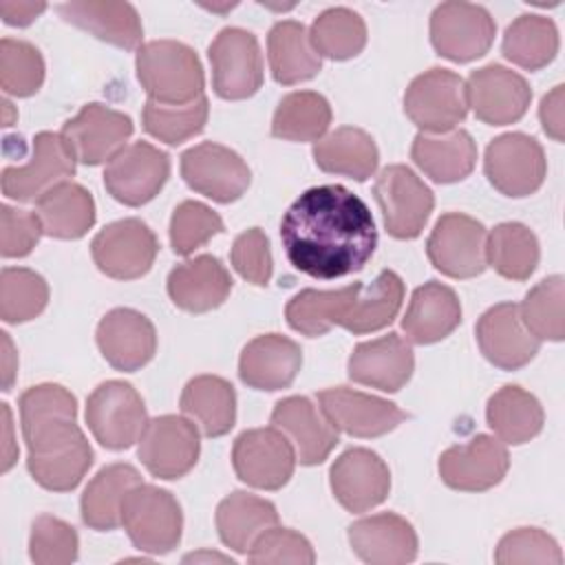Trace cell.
Masks as SVG:
<instances>
[{
    "instance_id": "cell-1",
    "label": "cell",
    "mask_w": 565,
    "mask_h": 565,
    "mask_svg": "<svg viewBox=\"0 0 565 565\" xmlns=\"http://www.w3.org/2000/svg\"><path fill=\"white\" fill-rule=\"evenodd\" d=\"M280 241L294 269L333 280L364 269L377 247V230L358 194L344 185H318L289 205Z\"/></svg>"
},
{
    "instance_id": "cell-2",
    "label": "cell",
    "mask_w": 565,
    "mask_h": 565,
    "mask_svg": "<svg viewBox=\"0 0 565 565\" xmlns=\"http://www.w3.org/2000/svg\"><path fill=\"white\" fill-rule=\"evenodd\" d=\"M26 468L53 492L79 486L93 466V448L77 426V399L60 384H38L20 395Z\"/></svg>"
},
{
    "instance_id": "cell-3",
    "label": "cell",
    "mask_w": 565,
    "mask_h": 565,
    "mask_svg": "<svg viewBox=\"0 0 565 565\" xmlns=\"http://www.w3.org/2000/svg\"><path fill=\"white\" fill-rule=\"evenodd\" d=\"M137 79L150 102L183 106L203 97V66L183 42L152 40L137 49Z\"/></svg>"
},
{
    "instance_id": "cell-4",
    "label": "cell",
    "mask_w": 565,
    "mask_h": 565,
    "mask_svg": "<svg viewBox=\"0 0 565 565\" xmlns=\"http://www.w3.org/2000/svg\"><path fill=\"white\" fill-rule=\"evenodd\" d=\"M121 525L137 550L168 554L181 541L183 512L172 492L137 483L124 497Z\"/></svg>"
},
{
    "instance_id": "cell-5",
    "label": "cell",
    "mask_w": 565,
    "mask_h": 565,
    "mask_svg": "<svg viewBox=\"0 0 565 565\" xmlns=\"http://www.w3.org/2000/svg\"><path fill=\"white\" fill-rule=\"evenodd\" d=\"M404 113L426 135L450 132L468 115L466 82L448 68L424 71L404 93Z\"/></svg>"
},
{
    "instance_id": "cell-6",
    "label": "cell",
    "mask_w": 565,
    "mask_h": 565,
    "mask_svg": "<svg viewBox=\"0 0 565 565\" xmlns=\"http://www.w3.org/2000/svg\"><path fill=\"white\" fill-rule=\"evenodd\" d=\"M86 424L104 448L126 450L139 441L148 424V413L132 384L108 380L88 395Z\"/></svg>"
},
{
    "instance_id": "cell-7",
    "label": "cell",
    "mask_w": 565,
    "mask_h": 565,
    "mask_svg": "<svg viewBox=\"0 0 565 565\" xmlns=\"http://www.w3.org/2000/svg\"><path fill=\"white\" fill-rule=\"evenodd\" d=\"M384 227L393 238H417L430 218L435 196L430 188L406 166H386L373 185Z\"/></svg>"
},
{
    "instance_id": "cell-8",
    "label": "cell",
    "mask_w": 565,
    "mask_h": 565,
    "mask_svg": "<svg viewBox=\"0 0 565 565\" xmlns=\"http://www.w3.org/2000/svg\"><path fill=\"white\" fill-rule=\"evenodd\" d=\"M483 170L494 190L505 196L521 199L534 194L543 185L547 161L534 137L505 132L488 143Z\"/></svg>"
},
{
    "instance_id": "cell-9",
    "label": "cell",
    "mask_w": 565,
    "mask_h": 565,
    "mask_svg": "<svg viewBox=\"0 0 565 565\" xmlns=\"http://www.w3.org/2000/svg\"><path fill=\"white\" fill-rule=\"evenodd\" d=\"M207 57L218 97L238 102L263 86V55L254 33L238 26L221 29L207 49Z\"/></svg>"
},
{
    "instance_id": "cell-10",
    "label": "cell",
    "mask_w": 565,
    "mask_h": 565,
    "mask_svg": "<svg viewBox=\"0 0 565 565\" xmlns=\"http://www.w3.org/2000/svg\"><path fill=\"white\" fill-rule=\"evenodd\" d=\"M497 24L488 9L472 2H441L430 15V42L450 62H472L492 46Z\"/></svg>"
},
{
    "instance_id": "cell-11",
    "label": "cell",
    "mask_w": 565,
    "mask_h": 565,
    "mask_svg": "<svg viewBox=\"0 0 565 565\" xmlns=\"http://www.w3.org/2000/svg\"><path fill=\"white\" fill-rule=\"evenodd\" d=\"M486 227L461 212L441 214L435 223L426 254L435 269L448 278H475L486 269Z\"/></svg>"
},
{
    "instance_id": "cell-12",
    "label": "cell",
    "mask_w": 565,
    "mask_h": 565,
    "mask_svg": "<svg viewBox=\"0 0 565 565\" xmlns=\"http://www.w3.org/2000/svg\"><path fill=\"white\" fill-rule=\"evenodd\" d=\"M159 252L154 232L139 218H121L99 230L90 243L97 269L115 280H135L150 271Z\"/></svg>"
},
{
    "instance_id": "cell-13",
    "label": "cell",
    "mask_w": 565,
    "mask_h": 565,
    "mask_svg": "<svg viewBox=\"0 0 565 565\" xmlns=\"http://www.w3.org/2000/svg\"><path fill=\"white\" fill-rule=\"evenodd\" d=\"M236 477L258 490H280L294 475L296 450L276 428H252L236 437L232 448Z\"/></svg>"
},
{
    "instance_id": "cell-14",
    "label": "cell",
    "mask_w": 565,
    "mask_h": 565,
    "mask_svg": "<svg viewBox=\"0 0 565 565\" xmlns=\"http://www.w3.org/2000/svg\"><path fill=\"white\" fill-rule=\"evenodd\" d=\"M170 177V157L148 141L121 148L104 170L108 194L130 207L152 201Z\"/></svg>"
},
{
    "instance_id": "cell-15",
    "label": "cell",
    "mask_w": 565,
    "mask_h": 565,
    "mask_svg": "<svg viewBox=\"0 0 565 565\" xmlns=\"http://www.w3.org/2000/svg\"><path fill=\"white\" fill-rule=\"evenodd\" d=\"M201 441L196 426L179 415H161L148 419L137 455L146 470L159 479H181L185 477L199 459Z\"/></svg>"
},
{
    "instance_id": "cell-16",
    "label": "cell",
    "mask_w": 565,
    "mask_h": 565,
    "mask_svg": "<svg viewBox=\"0 0 565 565\" xmlns=\"http://www.w3.org/2000/svg\"><path fill=\"white\" fill-rule=\"evenodd\" d=\"M181 177L194 192L216 203L241 199L252 181L243 157L214 141H203L181 154Z\"/></svg>"
},
{
    "instance_id": "cell-17",
    "label": "cell",
    "mask_w": 565,
    "mask_h": 565,
    "mask_svg": "<svg viewBox=\"0 0 565 565\" xmlns=\"http://www.w3.org/2000/svg\"><path fill=\"white\" fill-rule=\"evenodd\" d=\"M75 154L57 132H38L33 154L24 166H7L2 170V192L13 201H38L51 188L75 174Z\"/></svg>"
},
{
    "instance_id": "cell-18",
    "label": "cell",
    "mask_w": 565,
    "mask_h": 565,
    "mask_svg": "<svg viewBox=\"0 0 565 565\" xmlns=\"http://www.w3.org/2000/svg\"><path fill=\"white\" fill-rule=\"evenodd\" d=\"M466 97L479 121L488 126H508L525 115L532 90L525 77L516 71L501 64H488L470 73Z\"/></svg>"
},
{
    "instance_id": "cell-19",
    "label": "cell",
    "mask_w": 565,
    "mask_h": 565,
    "mask_svg": "<svg viewBox=\"0 0 565 565\" xmlns=\"http://www.w3.org/2000/svg\"><path fill=\"white\" fill-rule=\"evenodd\" d=\"M132 130L135 126L128 115L90 102L62 126L60 135L79 163L99 166L126 148Z\"/></svg>"
},
{
    "instance_id": "cell-20",
    "label": "cell",
    "mask_w": 565,
    "mask_h": 565,
    "mask_svg": "<svg viewBox=\"0 0 565 565\" xmlns=\"http://www.w3.org/2000/svg\"><path fill=\"white\" fill-rule=\"evenodd\" d=\"M318 404L335 430L360 439L382 437L408 417L397 404L347 386L320 391Z\"/></svg>"
},
{
    "instance_id": "cell-21",
    "label": "cell",
    "mask_w": 565,
    "mask_h": 565,
    "mask_svg": "<svg viewBox=\"0 0 565 565\" xmlns=\"http://www.w3.org/2000/svg\"><path fill=\"white\" fill-rule=\"evenodd\" d=\"M510 468V457L501 439L477 435L468 444L452 446L439 457L441 481L461 492H483L501 483Z\"/></svg>"
},
{
    "instance_id": "cell-22",
    "label": "cell",
    "mask_w": 565,
    "mask_h": 565,
    "mask_svg": "<svg viewBox=\"0 0 565 565\" xmlns=\"http://www.w3.org/2000/svg\"><path fill=\"white\" fill-rule=\"evenodd\" d=\"M331 490L349 512H366L391 492V472L384 459L369 448H349L331 466Z\"/></svg>"
},
{
    "instance_id": "cell-23",
    "label": "cell",
    "mask_w": 565,
    "mask_h": 565,
    "mask_svg": "<svg viewBox=\"0 0 565 565\" xmlns=\"http://www.w3.org/2000/svg\"><path fill=\"white\" fill-rule=\"evenodd\" d=\"M475 335L483 358L503 369L516 371L539 353L541 340L534 338L521 320L519 305L499 302L490 307L477 322Z\"/></svg>"
},
{
    "instance_id": "cell-24",
    "label": "cell",
    "mask_w": 565,
    "mask_h": 565,
    "mask_svg": "<svg viewBox=\"0 0 565 565\" xmlns=\"http://www.w3.org/2000/svg\"><path fill=\"white\" fill-rule=\"evenodd\" d=\"M97 347L113 369L132 373L154 358L157 331L143 313L117 307L99 320Z\"/></svg>"
},
{
    "instance_id": "cell-25",
    "label": "cell",
    "mask_w": 565,
    "mask_h": 565,
    "mask_svg": "<svg viewBox=\"0 0 565 565\" xmlns=\"http://www.w3.org/2000/svg\"><path fill=\"white\" fill-rule=\"evenodd\" d=\"M276 426L294 446L296 459L302 466L322 463L338 446V430L309 397L291 395L280 399L271 411Z\"/></svg>"
},
{
    "instance_id": "cell-26",
    "label": "cell",
    "mask_w": 565,
    "mask_h": 565,
    "mask_svg": "<svg viewBox=\"0 0 565 565\" xmlns=\"http://www.w3.org/2000/svg\"><path fill=\"white\" fill-rule=\"evenodd\" d=\"M413 369V349L397 333L360 342L349 358V377L384 393L399 391L411 380Z\"/></svg>"
},
{
    "instance_id": "cell-27",
    "label": "cell",
    "mask_w": 565,
    "mask_h": 565,
    "mask_svg": "<svg viewBox=\"0 0 565 565\" xmlns=\"http://www.w3.org/2000/svg\"><path fill=\"white\" fill-rule=\"evenodd\" d=\"M349 543L355 556L371 565H402L417 556V534L395 512H380L351 523Z\"/></svg>"
},
{
    "instance_id": "cell-28",
    "label": "cell",
    "mask_w": 565,
    "mask_h": 565,
    "mask_svg": "<svg viewBox=\"0 0 565 565\" xmlns=\"http://www.w3.org/2000/svg\"><path fill=\"white\" fill-rule=\"evenodd\" d=\"M302 366L300 347L280 333L249 340L238 360L241 380L256 391H280L291 386Z\"/></svg>"
},
{
    "instance_id": "cell-29",
    "label": "cell",
    "mask_w": 565,
    "mask_h": 565,
    "mask_svg": "<svg viewBox=\"0 0 565 565\" xmlns=\"http://www.w3.org/2000/svg\"><path fill=\"white\" fill-rule=\"evenodd\" d=\"M230 291L232 276L212 254L194 256L168 274L170 300L190 313H205L221 307Z\"/></svg>"
},
{
    "instance_id": "cell-30",
    "label": "cell",
    "mask_w": 565,
    "mask_h": 565,
    "mask_svg": "<svg viewBox=\"0 0 565 565\" xmlns=\"http://www.w3.org/2000/svg\"><path fill=\"white\" fill-rule=\"evenodd\" d=\"M57 13L68 24L126 51L137 49L143 38L141 18L128 2H64L57 7Z\"/></svg>"
},
{
    "instance_id": "cell-31",
    "label": "cell",
    "mask_w": 565,
    "mask_h": 565,
    "mask_svg": "<svg viewBox=\"0 0 565 565\" xmlns=\"http://www.w3.org/2000/svg\"><path fill=\"white\" fill-rule=\"evenodd\" d=\"M461 322L457 294L437 280H428L411 296L402 329L415 344H433L448 338Z\"/></svg>"
},
{
    "instance_id": "cell-32",
    "label": "cell",
    "mask_w": 565,
    "mask_h": 565,
    "mask_svg": "<svg viewBox=\"0 0 565 565\" xmlns=\"http://www.w3.org/2000/svg\"><path fill=\"white\" fill-rule=\"evenodd\" d=\"M411 159L433 181L457 183L472 172L477 163V143L463 128L444 135L417 132L411 146Z\"/></svg>"
},
{
    "instance_id": "cell-33",
    "label": "cell",
    "mask_w": 565,
    "mask_h": 565,
    "mask_svg": "<svg viewBox=\"0 0 565 565\" xmlns=\"http://www.w3.org/2000/svg\"><path fill=\"white\" fill-rule=\"evenodd\" d=\"M35 214L46 236L75 241L95 225V201L84 185L64 181L38 199Z\"/></svg>"
},
{
    "instance_id": "cell-34",
    "label": "cell",
    "mask_w": 565,
    "mask_h": 565,
    "mask_svg": "<svg viewBox=\"0 0 565 565\" xmlns=\"http://www.w3.org/2000/svg\"><path fill=\"white\" fill-rule=\"evenodd\" d=\"M313 161L322 172L366 181L377 168L380 152L366 130L342 126L316 141Z\"/></svg>"
},
{
    "instance_id": "cell-35",
    "label": "cell",
    "mask_w": 565,
    "mask_h": 565,
    "mask_svg": "<svg viewBox=\"0 0 565 565\" xmlns=\"http://www.w3.org/2000/svg\"><path fill=\"white\" fill-rule=\"evenodd\" d=\"M267 57L274 79L285 86L307 82L322 71V60L311 46L309 31L296 20H280L271 26Z\"/></svg>"
},
{
    "instance_id": "cell-36",
    "label": "cell",
    "mask_w": 565,
    "mask_h": 565,
    "mask_svg": "<svg viewBox=\"0 0 565 565\" xmlns=\"http://www.w3.org/2000/svg\"><path fill=\"white\" fill-rule=\"evenodd\" d=\"M271 525H278L276 505L243 490L227 494L216 508L218 536L238 554H247L254 541Z\"/></svg>"
},
{
    "instance_id": "cell-37",
    "label": "cell",
    "mask_w": 565,
    "mask_h": 565,
    "mask_svg": "<svg viewBox=\"0 0 565 565\" xmlns=\"http://www.w3.org/2000/svg\"><path fill=\"white\" fill-rule=\"evenodd\" d=\"M181 411L201 426L205 437H223L236 422L234 386L218 375H196L181 393Z\"/></svg>"
},
{
    "instance_id": "cell-38",
    "label": "cell",
    "mask_w": 565,
    "mask_h": 565,
    "mask_svg": "<svg viewBox=\"0 0 565 565\" xmlns=\"http://www.w3.org/2000/svg\"><path fill=\"white\" fill-rule=\"evenodd\" d=\"M137 483H141V475L130 463H110L102 468L82 494V521L97 532H110L121 525L124 497Z\"/></svg>"
},
{
    "instance_id": "cell-39",
    "label": "cell",
    "mask_w": 565,
    "mask_h": 565,
    "mask_svg": "<svg viewBox=\"0 0 565 565\" xmlns=\"http://www.w3.org/2000/svg\"><path fill=\"white\" fill-rule=\"evenodd\" d=\"M486 419L503 444L521 446L541 433L545 415L532 393L516 384H505L488 399Z\"/></svg>"
},
{
    "instance_id": "cell-40",
    "label": "cell",
    "mask_w": 565,
    "mask_h": 565,
    "mask_svg": "<svg viewBox=\"0 0 565 565\" xmlns=\"http://www.w3.org/2000/svg\"><path fill=\"white\" fill-rule=\"evenodd\" d=\"M404 300V282L393 269H382L371 285H362L347 309L340 327L355 333H373L388 327L399 313Z\"/></svg>"
},
{
    "instance_id": "cell-41",
    "label": "cell",
    "mask_w": 565,
    "mask_h": 565,
    "mask_svg": "<svg viewBox=\"0 0 565 565\" xmlns=\"http://www.w3.org/2000/svg\"><path fill=\"white\" fill-rule=\"evenodd\" d=\"M360 287L362 282H351L331 291L302 289L287 302L285 318L294 331L307 338H320L333 324L340 327V320L344 318Z\"/></svg>"
},
{
    "instance_id": "cell-42",
    "label": "cell",
    "mask_w": 565,
    "mask_h": 565,
    "mask_svg": "<svg viewBox=\"0 0 565 565\" xmlns=\"http://www.w3.org/2000/svg\"><path fill=\"white\" fill-rule=\"evenodd\" d=\"M539 258V241L523 223H499L486 238V263L508 280H527Z\"/></svg>"
},
{
    "instance_id": "cell-43",
    "label": "cell",
    "mask_w": 565,
    "mask_h": 565,
    "mask_svg": "<svg viewBox=\"0 0 565 565\" xmlns=\"http://www.w3.org/2000/svg\"><path fill=\"white\" fill-rule=\"evenodd\" d=\"M501 53L505 60L525 71H539L547 66L558 53L556 24L545 15H519L505 29Z\"/></svg>"
},
{
    "instance_id": "cell-44",
    "label": "cell",
    "mask_w": 565,
    "mask_h": 565,
    "mask_svg": "<svg viewBox=\"0 0 565 565\" xmlns=\"http://www.w3.org/2000/svg\"><path fill=\"white\" fill-rule=\"evenodd\" d=\"M329 124V102L320 93L296 90L280 99L271 119V135L285 141H318Z\"/></svg>"
},
{
    "instance_id": "cell-45",
    "label": "cell",
    "mask_w": 565,
    "mask_h": 565,
    "mask_svg": "<svg viewBox=\"0 0 565 565\" xmlns=\"http://www.w3.org/2000/svg\"><path fill=\"white\" fill-rule=\"evenodd\" d=\"M309 40L320 57L351 60L366 46V24L353 9L333 7L313 20Z\"/></svg>"
},
{
    "instance_id": "cell-46",
    "label": "cell",
    "mask_w": 565,
    "mask_h": 565,
    "mask_svg": "<svg viewBox=\"0 0 565 565\" xmlns=\"http://www.w3.org/2000/svg\"><path fill=\"white\" fill-rule=\"evenodd\" d=\"M210 115V104L207 97H199L190 104L183 106H166L157 102H146L143 106V130L152 135L154 139L168 143V146H179L199 132H203Z\"/></svg>"
},
{
    "instance_id": "cell-47",
    "label": "cell",
    "mask_w": 565,
    "mask_h": 565,
    "mask_svg": "<svg viewBox=\"0 0 565 565\" xmlns=\"http://www.w3.org/2000/svg\"><path fill=\"white\" fill-rule=\"evenodd\" d=\"M49 302L46 280L26 267H4L0 276V316L9 324L38 318Z\"/></svg>"
},
{
    "instance_id": "cell-48",
    "label": "cell",
    "mask_w": 565,
    "mask_h": 565,
    "mask_svg": "<svg viewBox=\"0 0 565 565\" xmlns=\"http://www.w3.org/2000/svg\"><path fill=\"white\" fill-rule=\"evenodd\" d=\"M563 298L565 285L563 276L543 278L534 285L525 300L519 305L521 320L527 331L539 340L561 342L565 338V318H563Z\"/></svg>"
},
{
    "instance_id": "cell-49",
    "label": "cell",
    "mask_w": 565,
    "mask_h": 565,
    "mask_svg": "<svg viewBox=\"0 0 565 565\" xmlns=\"http://www.w3.org/2000/svg\"><path fill=\"white\" fill-rule=\"evenodd\" d=\"M44 82L42 53L24 40L2 38L0 42V86L7 95L31 97Z\"/></svg>"
},
{
    "instance_id": "cell-50",
    "label": "cell",
    "mask_w": 565,
    "mask_h": 565,
    "mask_svg": "<svg viewBox=\"0 0 565 565\" xmlns=\"http://www.w3.org/2000/svg\"><path fill=\"white\" fill-rule=\"evenodd\" d=\"M223 232V218L199 201H183L170 218V245L174 254L188 256Z\"/></svg>"
},
{
    "instance_id": "cell-51",
    "label": "cell",
    "mask_w": 565,
    "mask_h": 565,
    "mask_svg": "<svg viewBox=\"0 0 565 565\" xmlns=\"http://www.w3.org/2000/svg\"><path fill=\"white\" fill-rule=\"evenodd\" d=\"M79 539L75 527L53 514H40L33 521L29 554L38 565H66L77 558Z\"/></svg>"
},
{
    "instance_id": "cell-52",
    "label": "cell",
    "mask_w": 565,
    "mask_h": 565,
    "mask_svg": "<svg viewBox=\"0 0 565 565\" xmlns=\"http://www.w3.org/2000/svg\"><path fill=\"white\" fill-rule=\"evenodd\" d=\"M494 561L499 565H512V563L561 565L563 554L558 543L547 532L539 527H516L499 541Z\"/></svg>"
},
{
    "instance_id": "cell-53",
    "label": "cell",
    "mask_w": 565,
    "mask_h": 565,
    "mask_svg": "<svg viewBox=\"0 0 565 565\" xmlns=\"http://www.w3.org/2000/svg\"><path fill=\"white\" fill-rule=\"evenodd\" d=\"M316 561L311 543L289 530V527H278L271 525L265 530L252 545L249 550V563H300V565H311Z\"/></svg>"
},
{
    "instance_id": "cell-54",
    "label": "cell",
    "mask_w": 565,
    "mask_h": 565,
    "mask_svg": "<svg viewBox=\"0 0 565 565\" xmlns=\"http://www.w3.org/2000/svg\"><path fill=\"white\" fill-rule=\"evenodd\" d=\"M232 267L247 282L256 287H265L271 278V252L269 241L260 227H249L236 236L230 252Z\"/></svg>"
},
{
    "instance_id": "cell-55",
    "label": "cell",
    "mask_w": 565,
    "mask_h": 565,
    "mask_svg": "<svg viewBox=\"0 0 565 565\" xmlns=\"http://www.w3.org/2000/svg\"><path fill=\"white\" fill-rule=\"evenodd\" d=\"M0 223H2V241L0 254L4 258H22L31 254L38 245L42 232V223L35 212L18 210L11 205L0 207Z\"/></svg>"
},
{
    "instance_id": "cell-56",
    "label": "cell",
    "mask_w": 565,
    "mask_h": 565,
    "mask_svg": "<svg viewBox=\"0 0 565 565\" xmlns=\"http://www.w3.org/2000/svg\"><path fill=\"white\" fill-rule=\"evenodd\" d=\"M563 90L565 86H554L539 106V119L543 124L545 135H550L554 141H563Z\"/></svg>"
},
{
    "instance_id": "cell-57",
    "label": "cell",
    "mask_w": 565,
    "mask_h": 565,
    "mask_svg": "<svg viewBox=\"0 0 565 565\" xmlns=\"http://www.w3.org/2000/svg\"><path fill=\"white\" fill-rule=\"evenodd\" d=\"M46 11L44 2L29 0H0V15L9 26H29L40 13Z\"/></svg>"
},
{
    "instance_id": "cell-58",
    "label": "cell",
    "mask_w": 565,
    "mask_h": 565,
    "mask_svg": "<svg viewBox=\"0 0 565 565\" xmlns=\"http://www.w3.org/2000/svg\"><path fill=\"white\" fill-rule=\"evenodd\" d=\"M0 335H2V391H11L13 377L18 371V355L13 351L9 333L2 331Z\"/></svg>"
},
{
    "instance_id": "cell-59",
    "label": "cell",
    "mask_w": 565,
    "mask_h": 565,
    "mask_svg": "<svg viewBox=\"0 0 565 565\" xmlns=\"http://www.w3.org/2000/svg\"><path fill=\"white\" fill-rule=\"evenodd\" d=\"M2 415H4V433H7V441H4V459H2V470L7 472L15 457H18V450L13 448V437H11V411H9V404H2Z\"/></svg>"
},
{
    "instance_id": "cell-60",
    "label": "cell",
    "mask_w": 565,
    "mask_h": 565,
    "mask_svg": "<svg viewBox=\"0 0 565 565\" xmlns=\"http://www.w3.org/2000/svg\"><path fill=\"white\" fill-rule=\"evenodd\" d=\"M2 108H4V126H11V124H13V108H11V102H9V99H2Z\"/></svg>"
}]
</instances>
